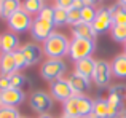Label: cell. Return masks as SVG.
I'll return each mask as SVG.
<instances>
[{
  "label": "cell",
  "instance_id": "52a82bcc",
  "mask_svg": "<svg viewBox=\"0 0 126 118\" xmlns=\"http://www.w3.org/2000/svg\"><path fill=\"white\" fill-rule=\"evenodd\" d=\"M6 22H8V27H10V30H11L13 34H24V32L31 30L34 18L21 8L19 11H16Z\"/></svg>",
  "mask_w": 126,
  "mask_h": 118
},
{
  "label": "cell",
  "instance_id": "5b68a950",
  "mask_svg": "<svg viewBox=\"0 0 126 118\" xmlns=\"http://www.w3.org/2000/svg\"><path fill=\"white\" fill-rule=\"evenodd\" d=\"M29 107L38 115L48 113V110H51V107H53V96L42 89L32 91L29 94Z\"/></svg>",
  "mask_w": 126,
  "mask_h": 118
},
{
  "label": "cell",
  "instance_id": "4fadbf2b",
  "mask_svg": "<svg viewBox=\"0 0 126 118\" xmlns=\"http://www.w3.org/2000/svg\"><path fill=\"white\" fill-rule=\"evenodd\" d=\"M19 50L22 51V54H24L26 59H27L29 67L38 64V62L42 61V58L45 56V54H43V48L38 43H34V42H29V43L21 45V46H19Z\"/></svg>",
  "mask_w": 126,
  "mask_h": 118
},
{
  "label": "cell",
  "instance_id": "d6986e66",
  "mask_svg": "<svg viewBox=\"0 0 126 118\" xmlns=\"http://www.w3.org/2000/svg\"><path fill=\"white\" fill-rule=\"evenodd\" d=\"M16 70V62L13 53H0V74L3 75H11Z\"/></svg>",
  "mask_w": 126,
  "mask_h": 118
},
{
  "label": "cell",
  "instance_id": "e0dca14e",
  "mask_svg": "<svg viewBox=\"0 0 126 118\" xmlns=\"http://www.w3.org/2000/svg\"><path fill=\"white\" fill-rule=\"evenodd\" d=\"M22 6L21 0H2V6H0V18L8 21L16 11H19Z\"/></svg>",
  "mask_w": 126,
  "mask_h": 118
},
{
  "label": "cell",
  "instance_id": "83f0119b",
  "mask_svg": "<svg viewBox=\"0 0 126 118\" xmlns=\"http://www.w3.org/2000/svg\"><path fill=\"white\" fill-rule=\"evenodd\" d=\"M13 56H15V62H16V70H22V69H27L29 67V64H27V59H26V56L22 54V51L21 50H18V51H15L13 53Z\"/></svg>",
  "mask_w": 126,
  "mask_h": 118
},
{
  "label": "cell",
  "instance_id": "6da1fadb",
  "mask_svg": "<svg viewBox=\"0 0 126 118\" xmlns=\"http://www.w3.org/2000/svg\"><path fill=\"white\" fill-rule=\"evenodd\" d=\"M69 46H70L69 37L62 32H56V30L42 43L43 54L48 59H62L64 56H67Z\"/></svg>",
  "mask_w": 126,
  "mask_h": 118
},
{
  "label": "cell",
  "instance_id": "8fae6325",
  "mask_svg": "<svg viewBox=\"0 0 126 118\" xmlns=\"http://www.w3.org/2000/svg\"><path fill=\"white\" fill-rule=\"evenodd\" d=\"M67 81H69V85H70V88H72V93L77 94V96H83V94H86L89 91L93 80L74 70L70 75H69Z\"/></svg>",
  "mask_w": 126,
  "mask_h": 118
},
{
  "label": "cell",
  "instance_id": "cb8c5ba5",
  "mask_svg": "<svg viewBox=\"0 0 126 118\" xmlns=\"http://www.w3.org/2000/svg\"><path fill=\"white\" fill-rule=\"evenodd\" d=\"M10 81H11V86L13 88H19L22 89L24 86H31V80L27 77L21 74V72H15V74L10 75Z\"/></svg>",
  "mask_w": 126,
  "mask_h": 118
},
{
  "label": "cell",
  "instance_id": "9c48e42d",
  "mask_svg": "<svg viewBox=\"0 0 126 118\" xmlns=\"http://www.w3.org/2000/svg\"><path fill=\"white\" fill-rule=\"evenodd\" d=\"M112 26H113V19H112V15L109 11V6H102V8H97V15H96V19L93 22V27H94L96 34H105V32H110Z\"/></svg>",
  "mask_w": 126,
  "mask_h": 118
},
{
  "label": "cell",
  "instance_id": "ba28073f",
  "mask_svg": "<svg viewBox=\"0 0 126 118\" xmlns=\"http://www.w3.org/2000/svg\"><path fill=\"white\" fill-rule=\"evenodd\" d=\"M112 67H110V62L107 61H97L96 62V69H94V74H93L91 80L94 81V85L97 88H110V81H112Z\"/></svg>",
  "mask_w": 126,
  "mask_h": 118
},
{
  "label": "cell",
  "instance_id": "7bdbcfd3",
  "mask_svg": "<svg viewBox=\"0 0 126 118\" xmlns=\"http://www.w3.org/2000/svg\"><path fill=\"white\" fill-rule=\"evenodd\" d=\"M21 118H31V117H21Z\"/></svg>",
  "mask_w": 126,
  "mask_h": 118
},
{
  "label": "cell",
  "instance_id": "603a6c76",
  "mask_svg": "<svg viewBox=\"0 0 126 118\" xmlns=\"http://www.w3.org/2000/svg\"><path fill=\"white\" fill-rule=\"evenodd\" d=\"M45 6L43 0H22V6L21 8L24 10L26 13H29L31 16H38V13L42 11V8Z\"/></svg>",
  "mask_w": 126,
  "mask_h": 118
},
{
  "label": "cell",
  "instance_id": "60d3db41",
  "mask_svg": "<svg viewBox=\"0 0 126 118\" xmlns=\"http://www.w3.org/2000/svg\"><path fill=\"white\" fill-rule=\"evenodd\" d=\"M85 118H96L94 115H89V117H85Z\"/></svg>",
  "mask_w": 126,
  "mask_h": 118
},
{
  "label": "cell",
  "instance_id": "d4e9b609",
  "mask_svg": "<svg viewBox=\"0 0 126 118\" xmlns=\"http://www.w3.org/2000/svg\"><path fill=\"white\" fill-rule=\"evenodd\" d=\"M110 35L115 42L118 43H126V26H112Z\"/></svg>",
  "mask_w": 126,
  "mask_h": 118
},
{
  "label": "cell",
  "instance_id": "ffe728a7",
  "mask_svg": "<svg viewBox=\"0 0 126 118\" xmlns=\"http://www.w3.org/2000/svg\"><path fill=\"white\" fill-rule=\"evenodd\" d=\"M109 11L112 15V19H113L115 26H126V8L125 6H121L117 2V3L109 6Z\"/></svg>",
  "mask_w": 126,
  "mask_h": 118
},
{
  "label": "cell",
  "instance_id": "484cf974",
  "mask_svg": "<svg viewBox=\"0 0 126 118\" xmlns=\"http://www.w3.org/2000/svg\"><path fill=\"white\" fill-rule=\"evenodd\" d=\"M96 15H97V8L96 6H85L81 10V21L88 22V24H93L96 19Z\"/></svg>",
  "mask_w": 126,
  "mask_h": 118
},
{
  "label": "cell",
  "instance_id": "f35d334b",
  "mask_svg": "<svg viewBox=\"0 0 126 118\" xmlns=\"http://www.w3.org/2000/svg\"><path fill=\"white\" fill-rule=\"evenodd\" d=\"M118 3H120L121 6H125V8H126V0H118Z\"/></svg>",
  "mask_w": 126,
  "mask_h": 118
},
{
  "label": "cell",
  "instance_id": "ee69618b",
  "mask_svg": "<svg viewBox=\"0 0 126 118\" xmlns=\"http://www.w3.org/2000/svg\"><path fill=\"white\" fill-rule=\"evenodd\" d=\"M0 107H2V101H0Z\"/></svg>",
  "mask_w": 126,
  "mask_h": 118
},
{
  "label": "cell",
  "instance_id": "f1b7e54d",
  "mask_svg": "<svg viewBox=\"0 0 126 118\" xmlns=\"http://www.w3.org/2000/svg\"><path fill=\"white\" fill-rule=\"evenodd\" d=\"M81 22V10H77V8H70L67 11V24L70 26H75Z\"/></svg>",
  "mask_w": 126,
  "mask_h": 118
},
{
  "label": "cell",
  "instance_id": "4316f807",
  "mask_svg": "<svg viewBox=\"0 0 126 118\" xmlns=\"http://www.w3.org/2000/svg\"><path fill=\"white\" fill-rule=\"evenodd\" d=\"M54 26H64L67 24V11L62 8H56L54 6V18H53Z\"/></svg>",
  "mask_w": 126,
  "mask_h": 118
},
{
  "label": "cell",
  "instance_id": "5bb4252c",
  "mask_svg": "<svg viewBox=\"0 0 126 118\" xmlns=\"http://www.w3.org/2000/svg\"><path fill=\"white\" fill-rule=\"evenodd\" d=\"M19 38L13 32H5L0 35V51L2 53H15L19 50Z\"/></svg>",
  "mask_w": 126,
  "mask_h": 118
},
{
  "label": "cell",
  "instance_id": "44dd1931",
  "mask_svg": "<svg viewBox=\"0 0 126 118\" xmlns=\"http://www.w3.org/2000/svg\"><path fill=\"white\" fill-rule=\"evenodd\" d=\"M105 99H107V105H109V118H113L120 110L125 109V104H123L125 99H121V97L113 96V94H107Z\"/></svg>",
  "mask_w": 126,
  "mask_h": 118
},
{
  "label": "cell",
  "instance_id": "e575fe53",
  "mask_svg": "<svg viewBox=\"0 0 126 118\" xmlns=\"http://www.w3.org/2000/svg\"><path fill=\"white\" fill-rule=\"evenodd\" d=\"M85 6H86L85 0H74V6H72V8H77V10H83Z\"/></svg>",
  "mask_w": 126,
  "mask_h": 118
},
{
  "label": "cell",
  "instance_id": "3957f363",
  "mask_svg": "<svg viewBox=\"0 0 126 118\" xmlns=\"http://www.w3.org/2000/svg\"><path fill=\"white\" fill-rule=\"evenodd\" d=\"M65 72H67V64L64 62V59H46L40 65V75L48 83L64 78Z\"/></svg>",
  "mask_w": 126,
  "mask_h": 118
},
{
  "label": "cell",
  "instance_id": "30bf717a",
  "mask_svg": "<svg viewBox=\"0 0 126 118\" xmlns=\"http://www.w3.org/2000/svg\"><path fill=\"white\" fill-rule=\"evenodd\" d=\"M49 91H51L49 94L53 96V99L61 101V102H65L69 97L74 96L72 88H70V85H69L67 78H59V80L49 83Z\"/></svg>",
  "mask_w": 126,
  "mask_h": 118
},
{
  "label": "cell",
  "instance_id": "836d02e7",
  "mask_svg": "<svg viewBox=\"0 0 126 118\" xmlns=\"http://www.w3.org/2000/svg\"><path fill=\"white\" fill-rule=\"evenodd\" d=\"M8 88H11V81H10V75L0 74V93L6 91Z\"/></svg>",
  "mask_w": 126,
  "mask_h": 118
},
{
  "label": "cell",
  "instance_id": "b9f144b4",
  "mask_svg": "<svg viewBox=\"0 0 126 118\" xmlns=\"http://www.w3.org/2000/svg\"><path fill=\"white\" fill-rule=\"evenodd\" d=\"M125 54H126V43H125Z\"/></svg>",
  "mask_w": 126,
  "mask_h": 118
},
{
  "label": "cell",
  "instance_id": "74e56055",
  "mask_svg": "<svg viewBox=\"0 0 126 118\" xmlns=\"http://www.w3.org/2000/svg\"><path fill=\"white\" fill-rule=\"evenodd\" d=\"M38 118H54L51 113H43V115H38Z\"/></svg>",
  "mask_w": 126,
  "mask_h": 118
},
{
  "label": "cell",
  "instance_id": "4dcf8cb0",
  "mask_svg": "<svg viewBox=\"0 0 126 118\" xmlns=\"http://www.w3.org/2000/svg\"><path fill=\"white\" fill-rule=\"evenodd\" d=\"M109 94L118 96L121 99H126V85H112L109 88Z\"/></svg>",
  "mask_w": 126,
  "mask_h": 118
},
{
  "label": "cell",
  "instance_id": "7c38bea8",
  "mask_svg": "<svg viewBox=\"0 0 126 118\" xmlns=\"http://www.w3.org/2000/svg\"><path fill=\"white\" fill-rule=\"evenodd\" d=\"M0 101H2V105L6 107H15L18 109V105H21L26 101V93L19 88H8L6 91L0 93Z\"/></svg>",
  "mask_w": 126,
  "mask_h": 118
},
{
  "label": "cell",
  "instance_id": "277c9868",
  "mask_svg": "<svg viewBox=\"0 0 126 118\" xmlns=\"http://www.w3.org/2000/svg\"><path fill=\"white\" fill-rule=\"evenodd\" d=\"M96 50V40L89 38H75L72 37L70 46H69V56L74 62L80 61L85 58H91V54Z\"/></svg>",
  "mask_w": 126,
  "mask_h": 118
},
{
  "label": "cell",
  "instance_id": "7a4b0ae2",
  "mask_svg": "<svg viewBox=\"0 0 126 118\" xmlns=\"http://www.w3.org/2000/svg\"><path fill=\"white\" fill-rule=\"evenodd\" d=\"M93 102L94 99L89 96H77L74 94L72 97H69L64 102V107H62V113L74 118H85L89 117L93 113Z\"/></svg>",
  "mask_w": 126,
  "mask_h": 118
},
{
  "label": "cell",
  "instance_id": "2e32d148",
  "mask_svg": "<svg viewBox=\"0 0 126 118\" xmlns=\"http://www.w3.org/2000/svg\"><path fill=\"white\" fill-rule=\"evenodd\" d=\"M96 59L94 58H85V59H80V61L75 62V72H78V74L85 75V77L91 78L93 74H94V69H96Z\"/></svg>",
  "mask_w": 126,
  "mask_h": 118
},
{
  "label": "cell",
  "instance_id": "9a60e30c",
  "mask_svg": "<svg viewBox=\"0 0 126 118\" xmlns=\"http://www.w3.org/2000/svg\"><path fill=\"white\" fill-rule=\"evenodd\" d=\"M72 35L75 38H89V40H96V37H97L93 24H88V22L83 21L72 26Z\"/></svg>",
  "mask_w": 126,
  "mask_h": 118
},
{
  "label": "cell",
  "instance_id": "1f68e13d",
  "mask_svg": "<svg viewBox=\"0 0 126 118\" xmlns=\"http://www.w3.org/2000/svg\"><path fill=\"white\" fill-rule=\"evenodd\" d=\"M38 16L43 19H46V21H53V18H54V6L51 5H45L42 8V11L38 13Z\"/></svg>",
  "mask_w": 126,
  "mask_h": 118
},
{
  "label": "cell",
  "instance_id": "d6a6232c",
  "mask_svg": "<svg viewBox=\"0 0 126 118\" xmlns=\"http://www.w3.org/2000/svg\"><path fill=\"white\" fill-rule=\"evenodd\" d=\"M54 6L56 8H62V10H65V11H69V10L74 6V0H54Z\"/></svg>",
  "mask_w": 126,
  "mask_h": 118
},
{
  "label": "cell",
  "instance_id": "ab89813d",
  "mask_svg": "<svg viewBox=\"0 0 126 118\" xmlns=\"http://www.w3.org/2000/svg\"><path fill=\"white\" fill-rule=\"evenodd\" d=\"M59 118H74V117H69V115H64V113H62V115L59 117Z\"/></svg>",
  "mask_w": 126,
  "mask_h": 118
},
{
  "label": "cell",
  "instance_id": "7402d4cb",
  "mask_svg": "<svg viewBox=\"0 0 126 118\" xmlns=\"http://www.w3.org/2000/svg\"><path fill=\"white\" fill-rule=\"evenodd\" d=\"M96 118H109V105H107V99L102 97H96L93 102V113Z\"/></svg>",
  "mask_w": 126,
  "mask_h": 118
},
{
  "label": "cell",
  "instance_id": "f6af8a7d",
  "mask_svg": "<svg viewBox=\"0 0 126 118\" xmlns=\"http://www.w3.org/2000/svg\"><path fill=\"white\" fill-rule=\"evenodd\" d=\"M0 6H2V0H0Z\"/></svg>",
  "mask_w": 126,
  "mask_h": 118
},
{
  "label": "cell",
  "instance_id": "d590c367",
  "mask_svg": "<svg viewBox=\"0 0 126 118\" xmlns=\"http://www.w3.org/2000/svg\"><path fill=\"white\" fill-rule=\"evenodd\" d=\"M99 2H101V0H85L86 6H96V5H97Z\"/></svg>",
  "mask_w": 126,
  "mask_h": 118
},
{
  "label": "cell",
  "instance_id": "f546056e",
  "mask_svg": "<svg viewBox=\"0 0 126 118\" xmlns=\"http://www.w3.org/2000/svg\"><path fill=\"white\" fill-rule=\"evenodd\" d=\"M0 118H21V115H19V110L15 107L2 105L0 107Z\"/></svg>",
  "mask_w": 126,
  "mask_h": 118
},
{
  "label": "cell",
  "instance_id": "8992f818",
  "mask_svg": "<svg viewBox=\"0 0 126 118\" xmlns=\"http://www.w3.org/2000/svg\"><path fill=\"white\" fill-rule=\"evenodd\" d=\"M54 27L56 26L53 21H46V19L40 18V16H35L34 22H32V27H31V35L37 43H43L54 32Z\"/></svg>",
  "mask_w": 126,
  "mask_h": 118
},
{
  "label": "cell",
  "instance_id": "8d00e7d4",
  "mask_svg": "<svg viewBox=\"0 0 126 118\" xmlns=\"http://www.w3.org/2000/svg\"><path fill=\"white\" fill-rule=\"evenodd\" d=\"M113 118H126V107H125L123 110H120V112H118Z\"/></svg>",
  "mask_w": 126,
  "mask_h": 118
},
{
  "label": "cell",
  "instance_id": "ac0fdd59",
  "mask_svg": "<svg viewBox=\"0 0 126 118\" xmlns=\"http://www.w3.org/2000/svg\"><path fill=\"white\" fill-rule=\"evenodd\" d=\"M110 67H112L113 77L125 80L126 78V54L121 53V54H118V56H115L113 61L110 62Z\"/></svg>",
  "mask_w": 126,
  "mask_h": 118
}]
</instances>
